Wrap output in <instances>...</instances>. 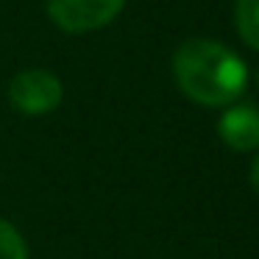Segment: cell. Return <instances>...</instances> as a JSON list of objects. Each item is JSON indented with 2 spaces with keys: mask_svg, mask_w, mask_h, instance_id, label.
<instances>
[{
  "mask_svg": "<svg viewBox=\"0 0 259 259\" xmlns=\"http://www.w3.org/2000/svg\"><path fill=\"white\" fill-rule=\"evenodd\" d=\"M256 87H259V70H256Z\"/></svg>",
  "mask_w": 259,
  "mask_h": 259,
  "instance_id": "obj_8",
  "label": "cell"
},
{
  "mask_svg": "<svg viewBox=\"0 0 259 259\" xmlns=\"http://www.w3.org/2000/svg\"><path fill=\"white\" fill-rule=\"evenodd\" d=\"M0 259H28V245L23 234L3 218H0Z\"/></svg>",
  "mask_w": 259,
  "mask_h": 259,
  "instance_id": "obj_6",
  "label": "cell"
},
{
  "mask_svg": "<svg viewBox=\"0 0 259 259\" xmlns=\"http://www.w3.org/2000/svg\"><path fill=\"white\" fill-rule=\"evenodd\" d=\"M234 23L240 39L251 51H259V0H237Z\"/></svg>",
  "mask_w": 259,
  "mask_h": 259,
  "instance_id": "obj_5",
  "label": "cell"
},
{
  "mask_svg": "<svg viewBox=\"0 0 259 259\" xmlns=\"http://www.w3.org/2000/svg\"><path fill=\"white\" fill-rule=\"evenodd\" d=\"M64 98V87L53 73L39 67L23 70L12 78L9 84V103L17 109L20 114L28 117H39V114H51L53 109H59Z\"/></svg>",
  "mask_w": 259,
  "mask_h": 259,
  "instance_id": "obj_2",
  "label": "cell"
},
{
  "mask_svg": "<svg viewBox=\"0 0 259 259\" xmlns=\"http://www.w3.org/2000/svg\"><path fill=\"white\" fill-rule=\"evenodd\" d=\"M251 187H253V192L259 195V156L253 159V164H251Z\"/></svg>",
  "mask_w": 259,
  "mask_h": 259,
  "instance_id": "obj_7",
  "label": "cell"
},
{
  "mask_svg": "<svg viewBox=\"0 0 259 259\" xmlns=\"http://www.w3.org/2000/svg\"><path fill=\"white\" fill-rule=\"evenodd\" d=\"M218 134L237 153L256 151L259 148V109L253 103H231L218 120Z\"/></svg>",
  "mask_w": 259,
  "mask_h": 259,
  "instance_id": "obj_4",
  "label": "cell"
},
{
  "mask_svg": "<svg viewBox=\"0 0 259 259\" xmlns=\"http://www.w3.org/2000/svg\"><path fill=\"white\" fill-rule=\"evenodd\" d=\"M179 90L201 106H231L248 87V64L214 39H187L173 56Z\"/></svg>",
  "mask_w": 259,
  "mask_h": 259,
  "instance_id": "obj_1",
  "label": "cell"
},
{
  "mask_svg": "<svg viewBox=\"0 0 259 259\" xmlns=\"http://www.w3.org/2000/svg\"><path fill=\"white\" fill-rule=\"evenodd\" d=\"M123 6L125 0H48V17L67 34H87L109 25Z\"/></svg>",
  "mask_w": 259,
  "mask_h": 259,
  "instance_id": "obj_3",
  "label": "cell"
}]
</instances>
